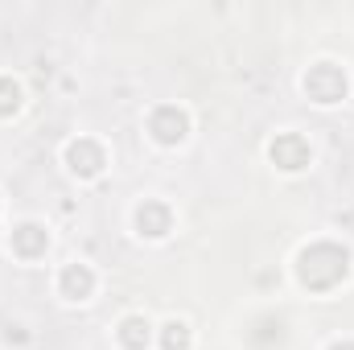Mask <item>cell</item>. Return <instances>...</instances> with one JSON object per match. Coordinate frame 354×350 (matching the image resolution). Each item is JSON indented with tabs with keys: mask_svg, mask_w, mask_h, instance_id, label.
Returning <instances> with one entry per match:
<instances>
[{
	"mask_svg": "<svg viewBox=\"0 0 354 350\" xmlns=\"http://www.w3.org/2000/svg\"><path fill=\"white\" fill-rule=\"evenodd\" d=\"M351 272V252L342 243H309L301 256H297V280L309 288V293H330L334 284H342Z\"/></svg>",
	"mask_w": 354,
	"mask_h": 350,
	"instance_id": "6da1fadb",
	"label": "cell"
},
{
	"mask_svg": "<svg viewBox=\"0 0 354 350\" xmlns=\"http://www.w3.org/2000/svg\"><path fill=\"white\" fill-rule=\"evenodd\" d=\"M301 87H305V95H309L313 103H342L351 83H346V71H342V66H334V62H317V66L305 71Z\"/></svg>",
	"mask_w": 354,
	"mask_h": 350,
	"instance_id": "7a4b0ae2",
	"label": "cell"
},
{
	"mask_svg": "<svg viewBox=\"0 0 354 350\" xmlns=\"http://www.w3.org/2000/svg\"><path fill=\"white\" fill-rule=\"evenodd\" d=\"M268 157H272L276 169H284V174H301V169H309L313 149H309V140H305L301 132H280V136L268 145Z\"/></svg>",
	"mask_w": 354,
	"mask_h": 350,
	"instance_id": "3957f363",
	"label": "cell"
},
{
	"mask_svg": "<svg viewBox=\"0 0 354 350\" xmlns=\"http://www.w3.org/2000/svg\"><path fill=\"white\" fill-rule=\"evenodd\" d=\"M149 132H153L157 145H181V140L189 136V116H185V107L161 103V107L149 116Z\"/></svg>",
	"mask_w": 354,
	"mask_h": 350,
	"instance_id": "277c9868",
	"label": "cell"
},
{
	"mask_svg": "<svg viewBox=\"0 0 354 350\" xmlns=\"http://www.w3.org/2000/svg\"><path fill=\"white\" fill-rule=\"evenodd\" d=\"M66 165H71V174L75 177H99L103 174V165H107V153H103V145L99 140H91V136H79V140H71L66 145Z\"/></svg>",
	"mask_w": 354,
	"mask_h": 350,
	"instance_id": "5b68a950",
	"label": "cell"
},
{
	"mask_svg": "<svg viewBox=\"0 0 354 350\" xmlns=\"http://www.w3.org/2000/svg\"><path fill=\"white\" fill-rule=\"evenodd\" d=\"M136 231H140L145 239H165V235L174 231V210H169L165 202H157V198H145V202L136 206Z\"/></svg>",
	"mask_w": 354,
	"mask_h": 350,
	"instance_id": "8992f818",
	"label": "cell"
},
{
	"mask_svg": "<svg viewBox=\"0 0 354 350\" xmlns=\"http://www.w3.org/2000/svg\"><path fill=\"white\" fill-rule=\"evenodd\" d=\"M8 248H12V256H21V260H37V256H46V248H50V231H46L41 223H21V227H12Z\"/></svg>",
	"mask_w": 354,
	"mask_h": 350,
	"instance_id": "52a82bcc",
	"label": "cell"
},
{
	"mask_svg": "<svg viewBox=\"0 0 354 350\" xmlns=\"http://www.w3.org/2000/svg\"><path fill=\"white\" fill-rule=\"evenodd\" d=\"M58 293L66 297V301H87L91 293H95V268L91 264H66L62 268V276H58Z\"/></svg>",
	"mask_w": 354,
	"mask_h": 350,
	"instance_id": "ba28073f",
	"label": "cell"
},
{
	"mask_svg": "<svg viewBox=\"0 0 354 350\" xmlns=\"http://www.w3.org/2000/svg\"><path fill=\"white\" fill-rule=\"evenodd\" d=\"M115 338H120V347H124V350H145L149 342H153V326H149L140 313H132V317H124V322H120Z\"/></svg>",
	"mask_w": 354,
	"mask_h": 350,
	"instance_id": "9c48e42d",
	"label": "cell"
},
{
	"mask_svg": "<svg viewBox=\"0 0 354 350\" xmlns=\"http://www.w3.org/2000/svg\"><path fill=\"white\" fill-rule=\"evenodd\" d=\"M161 347L165 350H189V326L185 322H165L161 326Z\"/></svg>",
	"mask_w": 354,
	"mask_h": 350,
	"instance_id": "30bf717a",
	"label": "cell"
},
{
	"mask_svg": "<svg viewBox=\"0 0 354 350\" xmlns=\"http://www.w3.org/2000/svg\"><path fill=\"white\" fill-rule=\"evenodd\" d=\"M17 107H21V83L0 75V116H12Z\"/></svg>",
	"mask_w": 354,
	"mask_h": 350,
	"instance_id": "8fae6325",
	"label": "cell"
},
{
	"mask_svg": "<svg viewBox=\"0 0 354 350\" xmlns=\"http://www.w3.org/2000/svg\"><path fill=\"white\" fill-rule=\"evenodd\" d=\"M330 350H354V342H346V338H342V342H334Z\"/></svg>",
	"mask_w": 354,
	"mask_h": 350,
	"instance_id": "7c38bea8",
	"label": "cell"
}]
</instances>
